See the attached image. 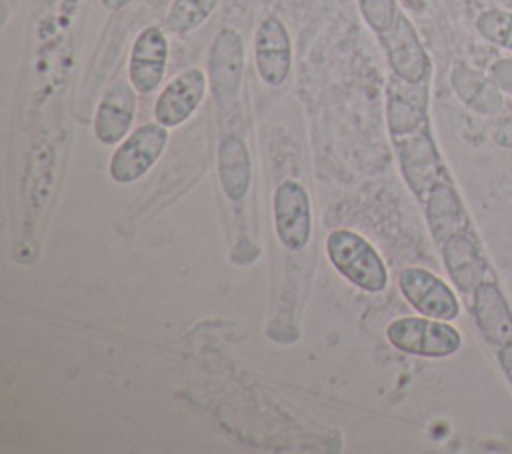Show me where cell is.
I'll return each mask as SVG.
<instances>
[{
  "label": "cell",
  "mask_w": 512,
  "mask_h": 454,
  "mask_svg": "<svg viewBox=\"0 0 512 454\" xmlns=\"http://www.w3.org/2000/svg\"><path fill=\"white\" fill-rule=\"evenodd\" d=\"M376 36L384 48L392 74L408 82H422L430 78V72H432L430 56L414 24L408 20L404 12L398 10L394 22L386 30L378 32Z\"/></svg>",
  "instance_id": "5"
},
{
  "label": "cell",
  "mask_w": 512,
  "mask_h": 454,
  "mask_svg": "<svg viewBox=\"0 0 512 454\" xmlns=\"http://www.w3.org/2000/svg\"><path fill=\"white\" fill-rule=\"evenodd\" d=\"M392 142L398 152L402 176L420 200H426L434 186L448 180L428 122L408 134L394 136Z\"/></svg>",
  "instance_id": "2"
},
{
  "label": "cell",
  "mask_w": 512,
  "mask_h": 454,
  "mask_svg": "<svg viewBox=\"0 0 512 454\" xmlns=\"http://www.w3.org/2000/svg\"><path fill=\"white\" fill-rule=\"evenodd\" d=\"M272 210L280 244L290 252L304 250L312 232V210L302 184L294 180L282 182L274 192Z\"/></svg>",
  "instance_id": "8"
},
{
  "label": "cell",
  "mask_w": 512,
  "mask_h": 454,
  "mask_svg": "<svg viewBox=\"0 0 512 454\" xmlns=\"http://www.w3.org/2000/svg\"><path fill=\"white\" fill-rule=\"evenodd\" d=\"M442 244V258L452 282L462 292H474V288L488 278V260L468 230L448 236Z\"/></svg>",
  "instance_id": "15"
},
{
  "label": "cell",
  "mask_w": 512,
  "mask_h": 454,
  "mask_svg": "<svg viewBox=\"0 0 512 454\" xmlns=\"http://www.w3.org/2000/svg\"><path fill=\"white\" fill-rule=\"evenodd\" d=\"M208 88V74L198 68H186L176 74L158 94L154 102V120L166 128L184 124L202 104Z\"/></svg>",
  "instance_id": "9"
},
{
  "label": "cell",
  "mask_w": 512,
  "mask_h": 454,
  "mask_svg": "<svg viewBox=\"0 0 512 454\" xmlns=\"http://www.w3.org/2000/svg\"><path fill=\"white\" fill-rule=\"evenodd\" d=\"M254 66L260 80L270 86H282L292 68V42L288 28L278 16H266L254 34Z\"/></svg>",
  "instance_id": "10"
},
{
  "label": "cell",
  "mask_w": 512,
  "mask_h": 454,
  "mask_svg": "<svg viewBox=\"0 0 512 454\" xmlns=\"http://www.w3.org/2000/svg\"><path fill=\"white\" fill-rule=\"evenodd\" d=\"M428 122V80L408 82L390 76L386 88V124L390 136L408 134Z\"/></svg>",
  "instance_id": "12"
},
{
  "label": "cell",
  "mask_w": 512,
  "mask_h": 454,
  "mask_svg": "<svg viewBox=\"0 0 512 454\" xmlns=\"http://www.w3.org/2000/svg\"><path fill=\"white\" fill-rule=\"evenodd\" d=\"M244 44L234 28H222L208 50V88L218 104H230L242 84Z\"/></svg>",
  "instance_id": "6"
},
{
  "label": "cell",
  "mask_w": 512,
  "mask_h": 454,
  "mask_svg": "<svg viewBox=\"0 0 512 454\" xmlns=\"http://www.w3.org/2000/svg\"><path fill=\"white\" fill-rule=\"evenodd\" d=\"M488 76L492 78V82L498 86V90L502 94L512 96V56L510 58H500L496 60L490 70Z\"/></svg>",
  "instance_id": "22"
},
{
  "label": "cell",
  "mask_w": 512,
  "mask_h": 454,
  "mask_svg": "<svg viewBox=\"0 0 512 454\" xmlns=\"http://www.w3.org/2000/svg\"><path fill=\"white\" fill-rule=\"evenodd\" d=\"M356 6L364 18V22L378 34L386 30L396 14H398V4L396 0H356Z\"/></svg>",
  "instance_id": "21"
},
{
  "label": "cell",
  "mask_w": 512,
  "mask_h": 454,
  "mask_svg": "<svg viewBox=\"0 0 512 454\" xmlns=\"http://www.w3.org/2000/svg\"><path fill=\"white\" fill-rule=\"evenodd\" d=\"M426 214L430 230L438 242H444L448 236L470 228L458 194L448 180L434 186L426 196Z\"/></svg>",
  "instance_id": "17"
},
{
  "label": "cell",
  "mask_w": 512,
  "mask_h": 454,
  "mask_svg": "<svg viewBox=\"0 0 512 454\" xmlns=\"http://www.w3.org/2000/svg\"><path fill=\"white\" fill-rule=\"evenodd\" d=\"M218 178L230 200H240L250 188V154L242 138L228 136L218 148Z\"/></svg>",
  "instance_id": "18"
},
{
  "label": "cell",
  "mask_w": 512,
  "mask_h": 454,
  "mask_svg": "<svg viewBox=\"0 0 512 454\" xmlns=\"http://www.w3.org/2000/svg\"><path fill=\"white\" fill-rule=\"evenodd\" d=\"M388 342L408 354L424 358H446L458 352L460 332L448 320L428 316H404L388 324Z\"/></svg>",
  "instance_id": "3"
},
{
  "label": "cell",
  "mask_w": 512,
  "mask_h": 454,
  "mask_svg": "<svg viewBox=\"0 0 512 454\" xmlns=\"http://www.w3.org/2000/svg\"><path fill=\"white\" fill-rule=\"evenodd\" d=\"M496 356H498V362H500L502 372L506 374V378H508V382H510V386H512V342L506 344V346H502V348H498Z\"/></svg>",
  "instance_id": "24"
},
{
  "label": "cell",
  "mask_w": 512,
  "mask_h": 454,
  "mask_svg": "<svg viewBox=\"0 0 512 454\" xmlns=\"http://www.w3.org/2000/svg\"><path fill=\"white\" fill-rule=\"evenodd\" d=\"M398 286L408 304L422 316L450 322L460 314L454 290L426 268H404L398 274Z\"/></svg>",
  "instance_id": "7"
},
{
  "label": "cell",
  "mask_w": 512,
  "mask_h": 454,
  "mask_svg": "<svg viewBox=\"0 0 512 454\" xmlns=\"http://www.w3.org/2000/svg\"><path fill=\"white\" fill-rule=\"evenodd\" d=\"M102 2V6L106 8V10H120L122 6H126L130 0H100Z\"/></svg>",
  "instance_id": "25"
},
{
  "label": "cell",
  "mask_w": 512,
  "mask_h": 454,
  "mask_svg": "<svg viewBox=\"0 0 512 454\" xmlns=\"http://www.w3.org/2000/svg\"><path fill=\"white\" fill-rule=\"evenodd\" d=\"M490 136H492V142H494L498 148L512 150V114L500 118V120L492 126Z\"/></svg>",
  "instance_id": "23"
},
{
  "label": "cell",
  "mask_w": 512,
  "mask_h": 454,
  "mask_svg": "<svg viewBox=\"0 0 512 454\" xmlns=\"http://www.w3.org/2000/svg\"><path fill=\"white\" fill-rule=\"evenodd\" d=\"M476 32L490 44L512 52V12L488 8L476 16Z\"/></svg>",
  "instance_id": "20"
},
{
  "label": "cell",
  "mask_w": 512,
  "mask_h": 454,
  "mask_svg": "<svg viewBox=\"0 0 512 454\" xmlns=\"http://www.w3.org/2000/svg\"><path fill=\"white\" fill-rule=\"evenodd\" d=\"M326 254L332 266L354 286L380 292L388 284V272L380 254L356 232L334 230L326 238Z\"/></svg>",
  "instance_id": "1"
},
{
  "label": "cell",
  "mask_w": 512,
  "mask_h": 454,
  "mask_svg": "<svg viewBox=\"0 0 512 454\" xmlns=\"http://www.w3.org/2000/svg\"><path fill=\"white\" fill-rule=\"evenodd\" d=\"M168 144V128L160 122H146L134 128L114 150L108 162V174L120 184L142 178L162 156Z\"/></svg>",
  "instance_id": "4"
},
{
  "label": "cell",
  "mask_w": 512,
  "mask_h": 454,
  "mask_svg": "<svg viewBox=\"0 0 512 454\" xmlns=\"http://www.w3.org/2000/svg\"><path fill=\"white\" fill-rule=\"evenodd\" d=\"M168 38L160 26H146L132 42L128 56V80L138 94H152L166 72Z\"/></svg>",
  "instance_id": "11"
},
{
  "label": "cell",
  "mask_w": 512,
  "mask_h": 454,
  "mask_svg": "<svg viewBox=\"0 0 512 454\" xmlns=\"http://www.w3.org/2000/svg\"><path fill=\"white\" fill-rule=\"evenodd\" d=\"M136 88L130 80L114 82L100 98L94 114V136L98 142L112 146L120 144L128 134L136 116Z\"/></svg>",
  "instance_id": "13"
},
{
  "label": "cell",
  "mask_w": 512,
  "mask_h": 454,
  "mask_svg": "<svg viewBox=\"0 0 512 454\" xmlns=\"http://www.w3.org/2000/svg\"><path fill=\"white\" fill-rule=\"evenodd\" d=\"M470 310L482 338L496 350L512 342V310L494 280L480 282L472 292Z\"/></svg>",
  "instance_id": "14"
},
{
  "label": "cell",
  "mask_w": 512,
  "mask_h": 454,
  "mask_svg": "<svg viewBox=\"0 0 512 454\" xmlns=\"http://www.w3.org/2000/svg\"><path fill=\"white\" fill-rule=\"evenodd\" d=\"M220 0H170L166 28L174 34H188L200 28L218 8Z\"/></svg>",
  "instance_id": "19"
},
{
  "label": "cell",
  "mask_w": 512,
  "mask_h": 454,
  "mask_svg": "<svg viewBox=\"0 0 512 454\" xmlns=\"http://www.w3.org/2000/svg\"><path fill=\"white\" fill-rule=\"evenodd\" d=\"M450 84L458 100L476 114L494 116L504 108V94L492 82L490 76L470 68L468 64H456L450 72Z\"/></svg>",
  "instance_id": "16"
}]
</instances>
